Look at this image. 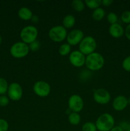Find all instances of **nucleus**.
Segmentation results:
<instances>
[{
  "instance_id": "14",
  "label": "nucleus",
  "mask_w": 130,
  "mask_h": 131,
  "mask_svg": "<svg viewBox=\"0 0 130 131\" xmlns=\"http://www.w3.org/2000/svg\"><path fill=\"white\" fill-rule=\"evenodd\" d=\"M108 32L111 37L114 38H120L124 35V29L123 27L119 23L110 26Z\"/></svg>"
},
{
  "instance_id": "7",
  "label": "nucleus",
  "mask_w": 130,
  "mask_h": 131,
  "mask_svg": "<svg viewBox=\"0 0 130 131\" xmlns=\"http://www.w3.org/2000/svg\"><path fill=\"white\" fill-rule=\"evenodd\" d=\"M33 90L38 97H46L50 93L51 87L47 82L44 81H38L33 85Z\"/></svg>"
},
{
  "instance_id": "2",
  "label": "nucleus",
  "mask_w": 130,
  "mask_h": 131,
  "mask_svg": "<svg viewBox=\"0 0 130 131\" xmlns=\"http://www.w3.org/2000/svg\"><path fill=\"white\" fill-rule=\"evenodd\" d=\"M95 125L98 131H110L115 126V119L112 115L105 113L98 116Z\"/></svg>"
},
{
  "instance_id": "27",
  "label": "nucleus",
  "mask_w": 130,
  "mask_h": 131,
  "mask_svg": "<svg viewBox=\"0 0 130 131\" xmlns=\"http://www.w3.org/2000/svg\"><path fill=\"white\" fill-rule=\"evenodd\" d=\"M122 67L124 70L130 72V56H127L124 59L122 62Z\"/></svg>"
},
{
  "instance_id": "5",
  "label": "nucleus",
  "mask_w": 130,
  "mask_h": 131,
  "mask_svg": "<svg viewBox=\"0 0 130 131\" xmlns=\"http://www.w3.org/2000/svg\"><path fill=\"white\" fill-rule=\"evenodd\" d=\"M29 46L22 42L14 43L10 49V53L11 56L17 59L25 57L29 52Z\"/></svg>"
},
{
  "instance_id": "15",
  "label": "nucleus",
  "mask_w": 130,
  "mask_h": 131,
  "mask_svg": "<svg viewBox=\"0 0 130 131\" xmlns=\"http://www.w3.org/2000/svg\"><path fill=\"white\" fill-rule=\"evenodd\" d=\"M33 15V12L29 8L22 7L18 11V16L23 20H31Z\"/></svg>"
},
{
  "instance_id": "30",
  "label": "nucleus",
  "mask_w": 130,
  "mask_h": 131,
  "mask_svg": "<svg viewBox=\"0 0 130 131\" xmlns=\"http://www.w3.org/2000/svg\"><path fill=\"white\" fill-rule=\"evenodd\" d=\"M119 125V126L124 131H127L129 129H130V122H121Z\"/></svg>"
},
{
  "instance_id": "21",
  "label": "nucleus",
  "mask_w": 130,
  "mask_h": 131,
  "mask_svg": "<svg viewBox=\"0 0 130 131\" xmlns=\"http://www.w3.org/2000/svg\"><path fill=\"white\" fill-rule=\"evenodd\" d=\"M84 3H85V6L93 10L99 8L101 5V0H85Z\"/></svg>"
},
{
  "instance_id": "36",
  "label": "nucleus",
  "mask_w": 130,
  "mask_h": 131,
  "mask_svg": "<svg viewBox=\"0 0 130 131\" xmlns=\"http://www.w3.org/2000/svg\"><path fill=\"white\" fill-rule=\"evenodd\" d=\"M127 102H128V105H129L130 106V98L127 99Z\"/></svg>"
},
{
  "instance_id": "17",
  "label": "nucleus",
  "mask_w": 130,
  "mask_h": 131,
  "mask_svg": "<svg viewBox=\"0 0 130 131\" xmlns=\"http://www.w3.org/2000/svg\"><path fill=\"white\" fill-rule=\"evenodd\" d=\"M105 12L104 9L101 7L93 10L92 14V17L93 20L96 21H100L105 17Z\"/></svg>"
},
{
  "instance_id": "11",
  "label": "nucleus",
  "mask_w": 130,
  "mask_h": 131,
  "mask_svg": "<svg viewBox=\"0 0 130 131\" xmlns=\"http://www.w3.org/2000/svg\"><path fill=\"white\" fill-rule=\"evenodd\" d=\"M84 38V32L79 29H75L69 32L66 37V41L71 46L79 45Z\"/></svg>"
},
{
  "instance_id": "4",
  "label": "nucleus",
  "mask_w": 130,
  "mask_h": 131,
  "mask_svg": "<svg viewBox=\"0 0 130 131\" xmlns=\"http://www.w3.org/2000/svg\"><path fill=\"white\" fill-rule=\"evenodd\" d=\"M38 35V29L34 26L32 25L24 27L20 32V37L22 42L28 45L36 40Z\"/></svg>"
},
{
  "instance_id": "24",
  "label": "nucleus",
  "mask_w": 130,
  "mask_h": 131,
  "mask_svg": "<svg viewBox=\"0 0 130 131\" xmlns=\"http://www.w3.org/2000/svg\"><path fill=\"white\" fill-rule=\"evenodd\" d=\"M107 19L108 23L110 24V25H112V24H114L117 23V21H118V16H117V15L115 13L110 12L107 14Z\"/></svg>"
},
{
  "instance_id": "34",
  "label": "nucleus",
  "mask_w": 130,
  "mask_h": 131,
  "mask_svg": "<svg viewBox=\"0 0 130 131\" xmlns=\"http://www.w3.org/2000/svg\"><path fill=\"white\" fill-rule=\"evenodd\" d=\"M110 131H124L119 125H116V126H114L112 129H111Z\"/></svg>"
},
{
  "instance_id": "25",
  "label": "nucleus",
  "mask_w": 130,
  "mask_h": 131,
  "mask_svg": "<svg viewBox=\"0 0 130 131\" xmlns=\"http://www.w3.org/2000/svg\"><path fill=\"white\" fill-rule=\"evenodd\" d=\"M121 20L125 24H130V11H124L121 15Z\"/></svg>"
},
{
  "instance_id": "16",
  "label": "nucleus",
  "mask_w": 130,
  "mask_h": 131,
  "mask_svg": "<svg viewBox=\"0 0 130 131\" xmlns=\"http://www.w3.org/2000/svg\"><path fill=\"white\" fill-rule=\"evenodd\" d=\"M76 23L75 17L71 14L66 15L62 19V26L64 27L66 29H70L75 26Z\"/></svg>"
},
{
  "instance_id": "6",
  "label": "nucleus",
  "mask_w": 130,
  "mask_h": 131,
  "mask_svg": "<svg viewBox=\"0 0 130 131\" xmlns=\"http://www.w3.org/2000/svg\"><path fill=\"white\" fill-rule=\"evenodd\" d=\"M48 37L54 42H61L66 39L68 32L67 29L61 25L55 26L48 31Z\"/></svg>"
},
{
  "instance_id": "23",
  "label": "nucleus",
  "mask_w": 130,
  "mask_h": 131,
  "mask_svg": "<svg viewBox=\"0 0 130 131\" xmlns=\"http://www.w3.org/2000/svg\"><path fill=\"white\" fill-rule=\"evenodd\" d=\"M82 131H97V128L95 124L91 122H87L83 124L82 127Z\"/></svg>"
},
{
  "instance_id": "38",
  "label": "nucleus",
  "mask_w": 130,
  "mask_h": 131,
  "mask_svg": "<svg viewBox=\"0 0 130 131\" xmlns=\"http://www.w3.org/2000/svg\"><path fill=\"white\" fill-rule=\"evenodd\" d=\"M24 131H29V130H24Z\"/></svg>"
},
{
  "instance_id": "31",
  "label": "nucleus",
  "mask_w": 130,
  "mask_h": 131,
  "mask_svg": "<svg viewBox=\"0 0 130 131\" xmlns=\"http://www.w3.org/2000/svg\"><path fill=\"white\" fill-rule=\"evenodd\" d=\"M124 35L126 36V38L130 40V24H128V25L126 26V28H125L124 29Z\"/></svg>"
},
{
  "instance_id": "8",
  "label": "nucleus",
  "mask_w": 130,
  "mask_h": 131,
  "mask_svg": "<svg viewBox=\"0 0 130 131\" xmlns=\"http://www.w3.org/2000/svg\"><path fill=\"white\" fill-rule=\"evenodd\" d=\"M68 109L71 110V112L79 113L84 108V101L81 96L79 95H72L70 96L68 101Z\"/></svg>"
},
{
  "instance_id": "29",
  "label": "nucleus",
  "mask_w": 130,
  "mask_h": 131,
  "mask_svg": "<svg viewBox=\"0 0 130 131\" xmlns=\"http://www.w3.org/2000/svg\"><path fill=\"white\" fill-rule=\"evenodd\" d=\"M8 122L5 119L0 118V131H8Z\"/></svg>"
},
{
  "instance_id": "35",
  "label": "nucleus",
  "mask_w": 130,
  "mask_h": 131,
  "mask_svg": "<svg viewBox=\"0 0 130 131\" xmlns=\"http://www.w3.org/2000/svg\"><path fill=\"white\" fill-rule=\"evenodd\" d=\"M2 42H3V38H2V37H1V36L0 35V45L2 43Z\"/></svg>"
},
{
  "instance_id": "20",
  "label": "nucleus",
  "mask_w": 130,
  "mask_h": 131,
  "mask_svg": "<svg viewBox=\"0 0 130 131\" xmlns=\"http://www.w3.org/2000/svg\"><path fill=\"white\" fill-rule=\"evenodd\" d=\"M71 47L70 44L68 43H62L59 48V53L62 56H67L71 53Z\"/></svg>"
},
{
  "instance_id": "1",
  "label": "nucleus",
  "mask_w": 130,
  "mask_h": 131,
  "mask_svg": "<svg viewBox=\"0 0 130 131\" xmlns=\"http://www.w3.org/2000/svg\"><path fill=\"white\" fill-rule=\"evenodd\" d=\"M85 65L90 71H98L104 66V57L99 52H94L86 56Z\"/></svg>"
},
{
  "instance_id": "28",
  "label": "nucleus",
  "mask_w": 130,
  "mask_h": 131,
  "mask_svg": "<svg viewBox=\"0 0 130 131\" xmlns=\"http://www.w3.org/2000/svg\"><path fill=\"white\" fill-rule=\"evenodd\" d=\"M10 102V99L8 97L5 95H0V106L1 107H5L8 106Z\"/></svg>"
},
{
  "instance_id": "10",
  "label": "nucleus",
  "mask_w": 130,
  "mask_h": 131,
  "mask_svg": "<svg viewBox=\"0 0 130 131\" xmlns=\"http://www.w3.org/2000/svg\"><path fill=\"white\" fill-rule=\"evenodd\" d=\"M93 99L98 104L105 105L110 101L111 95L107 90L99 88L96 90L93 93Z\"/></svg>"
},
{
  "instance_id": "13",
  "label": "nucleus",
  "mask_w": 130,
  "mask_h": 131,
  "mask_svg": "<svg viewBox=\"0 0 130 131\" xmlns=\"http://www.w3.org/2000/svg\"><path fill=\"white\" fill-rule=\"evenodd\" d=\"M128 105L127 99L124 95H118L113 99L112 107L116 111H122L127 107Z\"/></svg>"
},
{
  "instance_id": "19",
  "label": "nucleus",
  "mask_w": 130,
  "mask_h": 131,
  "mask_svg": "<svg viewBox=\"0 0 130 131\" xmlns=\"http://www.w3.org/2000/svg\"><path fill=\"white\" fill-rule=\"evenodd\" d=\"M73 9L77 12H81L85 8V3L82 0H73L71 3Z\"/></svg>"
},
{
  "instance_id": "18",
  "label": "nucleus",
  "mask_w": 130,
  "mask_h": 131,
  "mask_svg": "<svg viewBox=\"0 0 130 131\" xmlns=\"http://www.w3.org/2000/svg\"><path fill=\"white\" fill-rule=\"evenodd\" d=\"M69 123L72 125H78L81 122V116L78 113L71 112L68 117Z\"/></svg>"
},
{
  "instance_id": "9",
  "label": "nucleus",
  "mask_w": 130,
  "mask_h": 131,
  "mask_svg": "<svg viewBox=\"0 0 130 131\" xmlns=\"http://www.w3.org/2000/svg\"><path fill=\"white\" fill-rule=\"evenodd\" d=\"M8 98L13 101H18L20 100L23 95V90L21 86L17 83H11L9 84L7 91Z\"/></svg>"
},
{
  "instance_id": "3",
  "label": "nucleus",
  "mask_w": 130,
  "mask_h": 131,
  "mask_svg": "<svg viewBox=\"0 0 130 131\" xmlns=\"http://www.w3.org/2000/svg\"><path fill=\"white\" fill-rule=\"evenodd\" d=\"M97 47V42L95 38L92 36L84 37L79 45V51L85 56L95 52Z\"/></svg>"
},
{
  "instance_id": "26",
  "label": "nucleus",
  "mask_w": 130,
  "mask_h": 131,
  "mask_svg": "<svg viewBox=\"0 0 130 131\" xmlns=\"http://www.w3.org/2000/svg\"><path fill=\"white\" fill-rule=\"evenodd\" d=\"M29 47V50L33 52H36L40 48V42L36 40L34 41L33 42L31 43L30 44L28 45Z\"/></svg>"
},
{
  "instance_id": "22",
  "label": "nucleus",
  "mask_w": 130,
  "mask_h": 131,
  "mask_svg": "<svg viewBox=\"0 0 130 131\" xmlns=\"http://www.w3.org/2000/svg\"><path fill=\"white\" fill-rule=\"evenodd\" d=\"M9 84L7 81L3 78H0V95H5L7 93Z\"/></svg>"
},
{
  "instance_id": "37",
  "label": "nucleus",
  "mask_w": 130,
  "mask_h": 131,
  "mask_svg": "<svg viewBox=\"0 0 130 131\" xmlns=\"http://www.w3.org/2000/svg\"><path fill=\"white\" fill-rule=\"evenodd\" d=\"M127 131H130V129H129V130H127Z\"/></svg>"
},
{
  "instance_id": "33",
  "label": "nucleus",
  "mask_w": 130,
  "mask_h": 131,
  "mask_svg": "<svg viewBox=\"0 0 130 131\" xmlns=\"http://www.w3.org/2000/svg\"><path fill=\"white\" fill-rule=\"evenodd\" d=\"M31 20L32 23H37L38 21H39V17H38V16H37V15H33Z\"/></svg>"
},
{
  "instance_id": "32",
  "label": "nucleus",
  "mask_w": 130,
  "mask_h": 131,
  "mask_svg": "<svg viewBox=\"0 0 130 131\" xmlns=\"http://www.w3.org/2000/svg\"><path fill=\"white\" fill-rule=\"evenodd\" d=\"M112 3H113L112 0H103L101 1V5L104 6H107V7L110 6Z\"/></svg>"
},
{
  "instance_id": "12",
  "label": "nucleus",
  "mask_w": 130,
  "mask_h": 131,
  "mask_svg": "<svg viewBox=\"0 0 130 131\" xmlns=\"http://www.w3.org/2000/svg\"><path fill=\"white\" fill-rule=\"evenodd\" d=\"M85 58L86 56L84 54L82 53L79 50H76L72 51L70 54L69 61L73 67L80 68L85 65Z\"/></svg>"
}]
</instances>
